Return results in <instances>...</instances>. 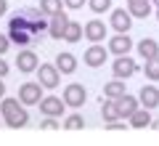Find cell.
I'll return each instance as SVG.
<instances>
[{"label":"cell","mask_w":159,"mask_h":146,"mask_svg":"<svg viewBox=\"0 0 159 146\" xmlns=\"http://www.w3.org/2000/svg\"><path fill=\"white\" fill-rule=\"evenodd\" d=\"M0 114H3V120L11 130H21L29 122V112L24 109V104L19 98H8V96L0 98Z\"/></svg>","instance_id":"6da1fadb"},{"label":"cell","mask_w":159,"mask_h":146,"mask_svg":"<svg viewBox=\"0 0 159 146\" xmlns=\"http://www.w3.org/2000/svg\"><path fill=\"white\" fill-rule=\"evenodd\" d=\"M58 80H61V72H58L56 64H40L37 67V82L43 85L45 90L58 88Z\"/></svg>","instance_id":"7a4b0ae2"},{"label":"cell","mask_w":159,"mask_h":146,"mask_svg":"<svg viewBox=\"0 0 159 146\" xmlns=\"http://www.w3.org/2000/svg\"><path fill=\"white\" fill-rule=\"evenodd\" d=\"M61 98L66 101L69 109H80L82 104L88 101V90L82 88L80 82H72V85H66V88H64V96H61Z\"/></svg>","instance_id":"3957f363"},{"label":"cell","mask_w":159,"mask_h":146,"mask_svg":"<svg viewBox=\"0 0 159 146\" xmlns=\"http://www.w3.org/2000/svg\"><path fill=\"white\" fill-rule=\"evenodd\" d=\"M43 85L40 82H24L21 88H19V101L24 104V106H34V104L43 101Z\"/></svg>","instance_id":"277c9868"},{"label":"cell","mask_w":159,"mask_h":146,"mask_svg":"<svg viewBox=\"0 0 159 146\" xmlns=\"http://www.w3.org/2000/svg\"><path fill=\"white\" fill-rule=\"evenodd\" d=\"M138 72V64L133 61L130 56H117L114 59V64H111V74L114 77H119V80H127V77H133V74Z\"/></svg>","instance_id":"5b68a950"},{"label":"cell","mask_w":159,"mask_h":146,"mask_svg":"<svg viewBox=\"0 0 159 146\" xmlns=\"http://www.w3.org/2000/svg\"><path fill=\"white\" fill-rule=\"evenodd\" d=\"M82 59H85L88 67L98 69V67H103V64H106V59H109V48H103V45L93 43V45H88V51L82 53Z\"/></svg>","instance_id":"8992f818"},{"label":"cell","mask_w":159,"mask_h":146,"mask_svg":"<svg viewBox=\"0 0 159 146\" xmlns=\"http://www.w3.org/2000/svg\"><path fill=\"white\" fill-rule=\"evenodd\" d=\"M16 67H19V72H24V74L37 72V67H40L37 53H34L32 48H24V51H19V53H16Z\"/></svg>","instance_id":"52a82bcc"},{"label":"cell","mask_w":159,"mask_h":146,"mask_svg":"<svg viewBox=\"0 0 159 146\" xmlns=\"http://www.w3.org/2000/svg\"><path fill=\"white\" fill-rule=\"evenodd\" d=\"M64 106H66V101L58 98V96H43V101H40V112L45 117H61Z\"/></svg>","instance_id":"ba28073f"},{"label":"cell","mask_w":159,"mask_h":146,"mask_svg":"<svg viewBox=\"0 0 159 146\" xmlns=\"http://www.w3.org/2000/svg\"><path fill=\"white\" fill-rule=\"evenodd\" d=\"M109 24H111L117 32H130V27H133V13L125 11V8H114Z\"/></svg>","instance_id":"9c48e42d"},{"label":"cell","mask_w":159,"mask_h":146,"mask_svg":"<svg viewBox=\"0 0 159 146\" xmlns=\"http://www.w3.org/2000/svg\"><path fill=\"white\" fill-rule=\"evenodd\" d=\"M133 45H135V43L127 37V32H117L111 40H109V51H111L114 56H125V53H130Z\"/></svg>","instance_id":"30bf717a"},{"label":"cell","mask_w":159,"mask_h":146,"mask_svg":"<svg viewBox=\"0 0 159 146\" xmlns=\"http://www.w3.org/2000/svg\"><path fill=\"white\" fill-rule=\"evenodd\" d=\"M127 125H130L133 130H143V128H151V109H146V106H138L135 112L130 114Z\"/></svg>","instance_id":"8fae6325"},{"label":"cell","mask_w":159,"mask_h":146,"mask_svg":"<svg viewBox=\"0 0 159 146\" xmlns=\"http://www.w3.org/2000/svg\"><path fill=\"white\" fill-rule=\"evenodd\" d=\"M138 106H141V101H138L135 96H130V93H125V96H119V98H117V112H119L122 120H130V114L135 112Z\"/></svg>","instance_id":"7c38bea8"},{"label":"cell","mask_w":159,"mask_h":146,"mask_svg":"<svg viewBox=\"0 0 159 146\" xmlns=\"http://www.w3.org/2000/svg\"><path fill=\"white\" fill-rule=\"evenodd\" d=\"M138 101H141V106H146V109H157L159 106V88L143 85L141 93H138Z\"/></svg>","instance_id":"4fadbf2b"},{"label":"cell","mask_w":159,"mask_h":146,"mask_svg":"<svg viewBox=\"0 0 159 146\" xmlns=\"http://www.w3.org/2000/svg\"><path fill=\"white\" fill-rule=\"evenodd\" d=\"M85 37L90 40V43H103V37H106V24L98 21V19L88 21L85 24Z\"/></svg>","instance_id":"5bb4252c"},{"label":"cell","mask_w":159,"mask_h":146,"mask_svg":"<svg viewBox=\"0 0 159 146\" xmlns=\"http://www.w3.org/2000/svg\"><path fill=\"white\" fill-rule=\"evenodd\" d=\"M138 53H141L143 61H151V59L159 56V43L154 37H143L141 43H138Z\"/></svg>","instance_id":"9a60e30c"},{"label":"cell","mask_w":159,"mask_h":146,"mask_svg":"<svg viewBox=\"0 0 159 146\" xmlns=\"http://www.w3.org/2000/svg\"><path fill=\"white\" fill-rule=\"evenodd\" d=\"M69 24V16L66 13H56V16H51V24H48V35H51L53 40H61V35H64V27Z\"/></svg>","instance_id":"2e32d148"},{"label":"cell","mask_w":159,"mask_h":146,"mask_svg":"<svg viewBox=\"0 0 159 146\" xmlns=\"http://www.w3.org/2000/svg\"><path fill=\"white\" fill-rule=\"evenodd\" d=\"M56 67H58V72H61V74H72L74 69H77V56L69 53V51L58 53V56H56Z\"/></svg>","instance_id":"e0dca14e"},{"label":"cell","mask_w":159,"mask_h":146,"mask_svg":"<svg viewBox=\"0 0 159 146\" xmlns=\"http://www.w3.org/2000/svg\"><path fill=\"white\" fill-rule=\"evenodd\" d=\"M127 90H125V80H119V77H114L111 82H106L103 85V98H114L117 101L119 96H125Z\"/></svg>","instance_id":"ac0fdd59"},{"label":"cell","mask_w":159,"mask_h":146,"mask_svg":"<svg viewBox=\"0 0 159 146\" xmlns=\"http://www.w3.org/2000/svg\"><path fill=\"white\" fill-rule=\"evenodd\" d=\"M82 35H85V27H82L80 21H72V19H69V24L64 27L61 40H66V43H77V40L82 37Z\"/></svg>","instance_id":"d6986e66"},{"label":"cell","mask_w":159,"mask_h":146,"mask_svg":"<svg viewBox=\"0 0 159 146\" xmlns=\"http://www.w3.org/2000/svg\"><path fill=\"white\" fill-rule=\"evenodd\" d=\"M151 0H141V3H127V11L133 13V19H148L151 16Z\"/></svg>","instance_id":"ffe728a7"},{"label":"cell","mask_w":159,"mask_h":146,"mask_svg":"<svg viewBox=\"0 0 159 146\" xmlns=\"http://www.w3.org/2000/svg\"><path fill=\"white\" fill-rule=\"evenodd\" d=\"M101 117L103 122H114V120H122L117 112V101L114 98H106V101H101Z\"/></svg>","instance_id":"44dd1931"},{"label":"cell","mask_w":159,"mask_h":146,"mask_svg":"<svg viewBox=\"0 0 159 146\" xmlns=\"http://www.w3.org/2000/svg\"><path fill=\"white\" fill-rule=\"evenodd\" d=\"M40 11L51 19V16H56V13L64 11V0H40Z\"/></svg>","instance_id":"7402d4cb"},{"label":"cell","mask_w":159,"mask_h":146,"mask_svg":"<svg viewBox=\"0 0 159 146\" xmlns=\"http://www.w3.org/2000/svg\"><path fill=\"white\" fill-rule=\"evenodd\" d=\"M61 128L64 130H82V128H85V120H82V114H69V117L64 120Z\"/></svg>","instance_id":"603a6c76"},{"label":"cell","mask_w":159,"mask_h":146,"mask_svg":"<svg viewBox=\"0 0 159 146\" xmlns=\"http://www.w3.org/2000/svg\"><path fill=\"white\" fill-rule=\"evenodd\" d=\"M143 72H146V77L151 80V82H157V80H159V56H157V59H151V61H146Z\"/></svg>","instance_id":"cb8c5ba5"},{"label":"cell","mask_w":159,"mask_h":146,"mask_svg":"<svg viewBox=\"0 0 159 146\" xmlns=\"http://www.w3.org/2000/svg\"><path fill=\"white\" fill-rule=\"evenodd\" d=\"M88 6H90L93 13H103L111 8V0H88Z\"/></svg>","instance_id":"d4e9b609"},{"label":"cell","mask_w":159,"mask_h":146,"mask_svg":"<svg viewBox=\"0 0 159 146\" xmlns=\"http://www.w3.org/2000/svg\"><path fill=\"white\" fill-rule=\"evenodd\" d=\"M40 130H61V122H58V117H45L40 122Z\"/></svg>","instance_id":"484cf974"},{"label":"cell","mask_w":159,"mask_h":146,"mask_svg":"<svg viewBox=\"0 0 159 146\" xmlns=\"http://www.w3.org/2000/svg\"><path fill=\"white\" fill-rule=\"evenodd\" d=\"M8 48H11V37H8V35H0V56H3Z\"/></svg>","instance_id":"4316f807"},{"label":"cell","mask_w":159,"mask_h":146,"mask_svg":"<svg viewBox=\"0 0 159 146\" xmlns=\"http://www.w3.org/2000/svg\"><path fill=\"white\" fill-rule=\"evenodd\" d=\"M85 3H88V0H64V6H66V8H72V11H77V8H82Z\"/></svg>","instance_id":"83f0119b"},{"label":"cell","mask_w":159,"mask_h":146,"mask_svg":"<svg viewBox=\"0 0 159 146\" xmlns=\"http://www.w3.org/2000/svg\"><path fill=\"white\" fill-rule=\"evenodd\" d=\"M106 130H125V120H114V122H106Z\"/></svg>","instance_id":"f1b7e54d"},{"label":"cell","mask_w":159,"mask_h":146,"mask_svg":"<svg viewBox=\"0 0 159 146\" xmlns=\"http://www.w3.org/2000/svg\"><path fill=\"white\" fill-rule=\"evenodd\" d=\"M8 69H11V67H8V64L3 61V56H0V77H6V74H8Z\"/></svg>","instance_id":"f546056e"},{"label":"cell","mask_w":159,"mask_h":146,"mask_svg":"<svg viewBox=\"0 0 159 146\" xmlns=\"http://www.w3.org/2000/svg\"><path fill=\"white\" fill-rule=\"evenodd\" d=\"M8 13V0H0V16H6Z\"/></svg>","instance_id":"4dcf8cb0"},{"label":"cell","mask_w":159,"mask_h":146,"mask_svg":"<svg viewBox=\"0 0 159 146\" xmlns=\"http://www.w3.org/2000/svg\"><path fill=\"white\" fill-rule=\"evenodd\" d=\"M0 98H6V85H3V77H0Z\"/></svg>","instance_id":"1f68e13d"},{"label":"cell","mask_w":159,"mask_h":146,"mask_svg":"<svg viewBox=\"0 0 159 146\" xmlns=\"http://www.w3.org/2000/svg\"><path fill=\"white\" fill-rule=\"evenodd\" d=\"M151 128H154V130H159V120H151Z\"/></svg>","instance_id":"d6a6232c"},{"label":"cell","mask_w":159,"mask_h":146,"mask_svg":"<svg viewBox=\"0 0 159 146\" xmlns=\"http://www.w3.org/2000/svg\"><path fill=\"white\" fill-rule=\"evenodd\" d=\"M157 21H159V6H157Z\"/></svg>","instance_id":"836d02e7"},{"label":"cell","mask_w":159,"mask_h":146,"mask_svg":"<svg viewBox=\"0 0 159 146\" xmlns=\"http://www.w3.org/2000/svg\"><path fill=\"white\" fill-rule=\"evenodd\" d=\"M127 3H141V0H127Z\"/></svg>","instance_id":"e575fe53"},{"label":"cell","mask_w":159,"mask_h":146,"mask_svg":"<svg viewBox=\"0 0 159 146\" xmlns=\"http://www.w3.org/2000/svg\"><path fill=\"white\" fill-rule=\"evenodd\" d=\"M151 3H154V6H159V0H151Z\"/></svg>","instance_id":"d590c367"}]
</instances>
